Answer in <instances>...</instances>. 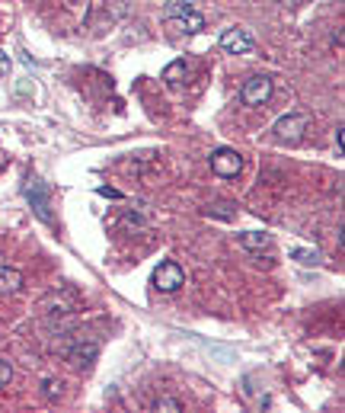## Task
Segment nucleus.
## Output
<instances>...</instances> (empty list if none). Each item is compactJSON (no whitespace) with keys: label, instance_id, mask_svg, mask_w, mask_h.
<instances>
[{"label":"nucleus","instance_id":"nucleus-1","mask_svg":"<svg viewBox=\"0 0 345 413\" xmlns=\"http://www.w3.org/2000/svg\"><path fill=\"white\" fill-rule=\"evenodd\" d=\"M310 129V116H304V112H288V116H281L278 122H275V138L278 141H288V144H294V141H300L304 138V132Z\"/></svg>","mask_w":345,"mask_h":413},{"label":"nucleus","instance_id":"nucleus-2","mask_svg":"<svg viewBox=\"0 0 345 413\" xmlns=\"http://www.w3.org/2000/svg\"><path fill=\"white\" fill-rule=\"evenodd\" d=\"M182 282H185V272L176 259H166V263H160L157 269H153V289L157 291H166V295H170V291L182 289Z\"/></svg>","mask_w":345,"mask_h":413},{"label":"nucleus","instance_id":"nucleus-3","mask_svg":"<svg viewBox=\"0 0 345 413\" xmlns=\"http://www.w3.org/2000/svg\"><path fill=\"white\" fill-rule=\"evenodd\" d=\"M23 193H26V199L32 202V208H35V215L45 221V225H55V215H51V195H48V189H45V183L42 180H29L23 186Z\"/></svg>","mask_w":345,"mask_h":413},{"label":"nucleus","instance_id":"nucleus-4","mask_svg":"<svg viewBox=\"0 0 345 413\" xmlns=\"http://www.w3.org/2000/svg\"><path fill=\"white\" fill-rule=\"evenodd\" d=\"M268 97H272V77H265V74H253L240 90V100L246 106H262Z\"/></svg>","mask_w":345,"mask_h":413},{"label":"nucleus","instance_id":"nucleus-5","mask_svg":"<svg viewBox=\"0 0 345 413\" xmlns=\"http://www.w3.org/2000/svg\"><path fill=\"white\" fill-rule=\"evenodd\" d=\"M211 170H214L217 176H224V180L236 176V173L243 170V157H240V151H234V148H217L214 154H211Z\"/></svg>","mask_w":345,"mask_h":413},{"label":"nucleus","instance_id":"nucleus-6","mask_svg":"<svg viewBox=\"0 0 345 413\" xmlns=\"http://www.w3.org/2000/svg\"><path fill=\"white\" fill-rule=\"evenodd\" d=\"M253 36L246 33V29H227V33L221 36V48L230 55H249L253 52Z\"/></svg>","mask_w":345,"mask_h":413},{"label":"nucleus","instance_id":"nucleus-7","mask_svg":"<svg viewBox=\"0 0 345 413\" xmlns=\"http://www.w3.org/2000/svg\"><path fill=\"white\" fill-rule=\"evenodd\" d=\"M96 355H99V343L96 340H77L74 346L67 349V359L74 362V365H89Z\"/></svg>","mask_w":345,"mask_h":413},{"label":"nucleus","instance_id":"nucleus-8","mask_svg":"<svg viewBox=\"0 0 345 413\" xmlns=\"http://www.w3.org/2000/svg\"><path fill=\"white\" fill-rule=\"evenodd\" d=\"M23 289V272L13 266H0V295H16Z\"/></svg>","mask_w":345,"mask_h":413},{"label":"nucleus","instance_id":"nucleus-9","mask_svg":"<svg viewBox=\"0 0 345 413\" xmlns=\"http://www.w3.org/2000/svg\"><path fill=\"white\" fill-rule=\"evenodd\" d=\"M236 244L243 247V250H249V253H259V250H265L268 244H272V234H265V231H246V234H240V240Z\"/></svg>","mask_w":345,"mask_h":413},{"label":"nucleus","instance_id":"nucleus-10","mask_svg":"<svg viewBox=\"0 0 345 413\" xmlns=\"http://www.w3.org/2000/svg\"><path fill=\"white\" fill-rule=\"evenodd\" d=\"M185 71H189V68H185V61H172V65L163 68V80L176 87V84H182V80H185Z\"/></svg>","mask_w":345,"mask_h":413},{"label":"nucleus","instance_id":"nucleus-11","mask_svg":"<svg viewBox=\"0 0 345 413\" xmlns=\"http://www.w3.org/2000/svg\"><path fill=\"white\" fill-rule=\"evenodd\" d=\"M189 14H192V4H166L163 20H166V23H172V20H185Z\"/></svg>","mask_w":345,"mask_h":413},{"label":"nucleus","instance_id":"nucleus-12","mask_svg":"<svg viewBox=\"0 0 345 413\" xmlns=\"http://www.w3.org/2000/svg\"><path fill=\"white\" fill-rule=\"evenodd\" d=\"M204 212L211 215V218H224V221H230V218H236V208L230 205V202H214V205H208Z\"/></svg>","mask_w":345,"mask_h":413},{"label":"nucleus","instance_id":"nucleus-13","mask_svg":"<svg viewBox=\"0 0 345 413\" xmlns=\"http://www.w3.org/2000/svg\"><path fill=\"white\" fill-rule=\"evenodd\" d=\"M291 259H297L300 266H317V263H319V253H317V250H304V247H294V250H291Z\"/></svg>","mask_w":345,"mask_h":413},{"label":"nucleus","instance_id":"nucleus-14","mask_svg":"<svg viewBox=\"0 0 345 413\" xmlns=\"http://www.w3.org/2000/svg\"><path fill=\"white\" fill-rule=\"evenodd\" d=\"M150 410H172V413H179V410H182V400H176V397H157L150 404Z\"/></svg>","mask_w":345,"mask_h":413},{"label":"nucleus","instance_id":"nucleus-15","mask_svg":"<svg viewBox=\"0 0 345 413\" xmlns=\"http://www.w3.org/2000/svg\"><path fill=\"white\" fill-rule=\"evenodd\" d=\"M182 29H185V33H202V29H204V16L192 10V14L182 20Z\"/></svg>","mask_w":345,"mask_h":413},{"label":"nucleus","instance_id":"nucleus-16","mask_svg":"<svg viewBox=\"0 0 345 413\" xmlns=\"http://www.w3.org/2000/svg\"><path fill=\"white\" fill-rule=\"evenodd\" d=\"M61 381H58V378H45L42 381V394H45V397H48V400H58V397H61Z\"/></svg>","mask_w":345,"mask_h":413},{"label":"nucleus","instance_id":"nucleus-17","mask_svg":"<svg viewBox=\"0 0 345 413\" xmlns=\"http://www.w3.org/2000/svg\"><path fill=\"white\" fill-rule=\"evenodd\" d=\"M10 378H13V365L6 359H0V391L10 385Z\"/></svg>","mask_w":345,"mask_h":413},{"label":"nucleus","instance_id":"nucleus-18","mask_svg":"<svg viewBox=\"0 0 345 413\" xmlns=\"http://www.w3.org/2000/svg\"><path fill=\"white\" fill-rule=\"evenodd\" d=\"M6 74H10V55L0 48V77H6Z\"/></svg>","mask_w":345,"mask_h":413},{"label":"nucleus","instance_id":"nucleus-19","mask_svg":"<svg viewBox=\"0 0 345 413\" xmlns=\"http://www.w3.org/2000/svg\"><path fill=\"white\" fill-rule=\"evenodd\" d=\"M342 125H339V129H336V148H339V157H342Z\"/></svg>","mask_w":345,"mask_h":413}]
</instances>
